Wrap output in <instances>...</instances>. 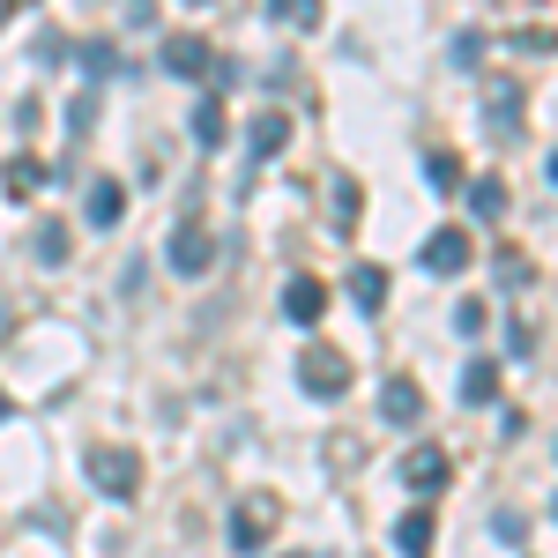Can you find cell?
I'll list each match as a JSON object with an SVG mask.
<instances>
[{"label":"cell","mask_w":558,"mask_h":558,"mask_svg":"<svg viewBox=\"0 0 558 558\" xmlns=\"http://www.w3.org/2000/svg\"><path fill=\"white\" fill-rule=\"evenodd\" d=\"M276 521H283L276 492H246V499L231 507V551H268V544H276Z\"/></svg>","instance_id":"obj_1"},{"label":"cell","mask_w":558,"mask_h":558,"mask_svg":"<svg viewBox=\"0 0 558 558\" xmlns=\"http://www.w3.org/2000/svg\"><path fill=\"white\" fill-rule=\"evenodd\" d=\"M299 387L305 395H320V402H336L350 387V357L343 350H328V343H305L299 350Z\"/></svg>","instance_id":"obj_2"},{"label":"cell","mask_w":558,"mask_h":558,"mask_svg":"<svg viewBox=\"0 0 558 558\" xmlns=\"http://www.w3.org/2000/svg\"><path fill=\"white\" fill-rule=\"evenodd\" d=\"M89 484L105 499H134L142 492V462H134L128 447H89Z\"/></svg>","instance_id":"obj_3"},{"label":"cell","mask_w":558,"mask_h":558,"mask_svg":"<svg viewBox=\"0 0 558 558\" xmlns=\"http://www.w3.org/2000/svg\"><path fill=\"white\" fill-rule=\"evenodd\" d=\"M165 260H172L179 276H209V268H216V231H209V223H179L172 246H165Z\"/></svg>","instance_id":"obj_4"},{"label":"cell","mask_w":558,"mask_h":558,"mask_svg":"<svg viewBox=\"0 0 558 558\" xmlns=\"http://www.w3.org/2000/svg\"><path fill=\"white\" fill-rule=\"evenodd\" d=\"M470 260H476V239H470V231H454V223L425 239V268H432V276H462Z\"/></svg>","instance_id":"obj_5"},{"label":"cell","mask_w":558,"mask_h":558,"mask_svg":"<svg viewBox=\"0 0 558 558\" xmlns=\"http://www.w3.org/2000/svg\"><path fill=\"white\" fill-rule=\"evenodd\" d=\"M447 476H454V462H447L439 447H410V454H402V484H410L417 499H432V492H439Z\"/></svg>","instance_id":"obj_6"},{"label":"cell","mask_w":558,"mask_h":558,"mask_svg":"<svg viewBox=\"0 0 558 558\" xmlns=\"http://www.w3.org/2000/svg\"><path fill=\"white\" fill-rule=\"evenodd\" d=\"M165 75H186V83H202V75H209V38H194V31H172V38H165Z\"/></svg>","instance_id":"obj_7"},{"label":"cell","mask_w":558,"mask_h":558,"mask_svg":"<svg viewBox=\"0 0 558 558\" xmlns=\"http://www.w3.org/2000/svg\"><path fill=\"white\" fill-rule=\"evenodd\" d=\"M320 313H328V283H320V276H291V291H283V320L313 328Z\"/></svg>","instance_id":"obj_8"},{"label":"cell","mask_w":558,"mask_h":558,"mask_svg":"<svg viewBox=\"0 0 558 558\" xmlns=\"http://www.w3.org/2000/svg\"><path fill=\"white\" fill-rule=\"evenodd\" d=\"M380 417L410 432L417 417H425V387H417V380H387V387H380Z\"/></svg>","instance_id":"obj_9"},{"label":"cell","mask_w":558,"mask_h":558,"mask_svg":"<svg viewBox=\"0 0 558 558\" xmlns=\"http://www.w3.org/2000/svg\"><path fill=\"white\" fill-rule=\"evenodd\" d=\"M432 521H439L432 507H410V514L395 521V551H402V558H432V536H439Z\"/></svg>","instance_id":"obj_10"},{"label":"cell","mask_w":558,"mask_h":558,"mask_svg":"<svg viewBox=\"0 0 558 558\" xmlns=\"http://www.w3.org/2000/svg\"><path fill=\"white\" fill-rule=\"evenodd\" d=\"M484 128H492V134H521V89L514 83L484 89Z\"/></svg>","instance_id":"obj_11"},{"label":"cell","mask_w":558,"mask_h":558,"mask_svg":"<svg viewBox=\"0 0 558 558\" xmlns=\"http://www.w3.org/2000/svg\"><path fill=\"white\" fill-rule=\"evenodd\" d=\"M83 209H89V223H97V231H112V223H120V209H128V186H120V179H89Z\"/></svg>","instance_id":"obj_12"},{"label":"cell","mask_w":558,"mask_h":558,"mask_svg":"<svg viewBox=\"0 0 558 558\" xmlns=\"http://www.w3.org/2000/svg\"><path fill=\"white\" fill-rule=\"evenodd\" d=\"M350 299L365 305V313H380V299H387V268H373V260H357V268H350Z\"/></svg>","instance_id":"obj_13"},{"label":"cell","mask_w":558,"mask_h":558,"mask_svg":"<svg viewBox=\"0 0 558 558\" xmlns=\"http://www.w3.org/2000/svg\"><path fill=\"white\" fill-rule=\"evenodd\" d=\"M283 142H291V120H283V112H260L254 134H246V149H254V157H276Z\"/></svg>","instance_id":"obj_14"},{"label":"cell","mask_w":558,"mask_h":558,"mask_svg":"<svg viewBox=\"0 0 558 558\" xmlns=\"http://www.w3.org/2000/svg\"><path fill=\"white\" fill-rule=\"evenodd\" d=\"M492 395H499V365L492 357H470L462 365V402H492Z\"/></svg>","instance_id":"obj_15"},{"label":"cell","mask_w":558,"mask_h":558,"mask_svg":"<svg viewBox=\"0 0 558 558\" xmlns=\"http://www.w3.org/2000/svg\"><path fill=\"white\" fill-rule=\"evenodd\" d=\"M223 134H231V120H223V105H194V142H202V149H216V142H223Z\"/></svg>","instance_id":"obj_16"},{"label":"cell","mask_w":558,"mask_h":558,"mask_svg":"<svg viewBox=\"0 0 558 558\" xmlns=\"http://www.w3.org/2000/svg\"><path fill=\"white\" fill-rule=\"evenodd\" d=\"M268 15L291 23V31H313V23H320V0H268Z\"/></svg>","instance_id":"obj_17"},{"label":"cell","mask_w":558,"mask_h":558,"mask_svg":"<svg viewBox=\"0 0 558 558\" xmlns=\"http://www.w3.org/2000/svg\"><path fill=\"white\" fill-rule=\"evenodd\" d=\"M38 260H45V268H60V260H68V223H52V216L38 223Z\"/></svg>","instance_id":"obj_18"},{"label":"cell","mask_w":558,"mask_h":558,"mask_svg":"<svg viewBox=\"0 0 558 558\" xmlns=\"http://www.w3.org/2000/svg\"><path fill=\"white\" fill-rule=\"evenodd\" d=\"M470 209L484 216V223H492V216L507 209V186H499V179H476V186H470Z\"/></svg>","instance_id":"obj_19"},{"label":"cell","mask_w":558,"mask_h":558,"mask_svg":"<svg viewBox=\"0 0 558 558\" xmlns=\"http://www.w3.org/2000/svg\"><path fill=\"white\" fill-rule=\"evenodd\" d=\"M425 179L439 186V194H454V186H462V165H454L447 149H432V157H425Z\"/></svg>","instance_id":"obj_20"},{"label":"cell","mask_w":558,"mask_h":558,"mask_svg":"<svg viewBox=\"0 0 558 558\" xmlns=\"http://www.w3.org/2000/svg\"><path fill=\"white\" fill-rule=\"evenodd\" d=\"M38 179H45V165H38V157H8V186H15V194H31Z\"/></svg>","instance_id":"obj_21"},{"label":"cell","mask_w":558,"mask_h":558,"mask_svg":"<svg viewBox=\"0 0 558 558\" xmlns=\"http://www.w3.org/2000/svg\"><path fill=\"white\" fill-rule=\"evenodd\" d=\"M447 60H454V68H476V60H484V31H462V38L447 45Z\"/></svg>","instance_id":"obj_22"},{"label":"cell","mask_w":558,"mask_h":558,"mask_svg":"<svg viewBox=\"0 0 558 558\" xmlns=\"http://www.w3.org/2000/svg\"><path fill=\"white\" fill-rule=\"evenodd\" d=\"M112 68H120V52H112V45H83V75H97V83H105Z\"/></svg>","instance_id":"obj_23"},{"label":"cell","mask_w":558,"mask_h":558,"mask_svg":"<svg viewBox=\"0 0 558 558\" xmlns=\"http://www.w3.org/2000/svg\"><path fill=\"white\" fill-rule=\"evenodd\" d=\"M499 276H507V291H521V283H529V254H514V246H499Z\"/></svg>","instance_id":"obj_24"},{"label":"cell","mask_w":558,"mask_h":558,"mask_svg":"<svg viewBox=\"0 0 558 558\" xmlns=\"http://www.w3.org/2000/svg\"><path fill=\"white\" fill-rule=\"evenodd\" d=\"M357 202H365V194H357V179H336V216H343L336 231H350V216H357Z\"/></svg>","instance_id":"obj_25"},{"label":"cell","mask_w":558,"mask_h":558,"mask_svg":"<svg viewBox=\"0 0 558 558\" xmlns=\"http://www.w3.org/2000/svg\"><path fill=\"white\" fill-rule=\"evenodd\" d=\"M492 536H499V544H514V551H521V544H529V521H521V514H499V521H492Z\"/></svg>","instance_id":"obj_26"},{"label":"cell","mask_w":558,"mask_h":558,"mask_svg":"<svg viewBox=\"0 0 558 558\" xmlns=\"http://www.w3.org/2000/svg\"><path fill=\"white\" fill-rule=\"evenodd\" d=\"M454 328H462V336H484V305L462 299V305H454Z\"/></svg>","instance_id":"obj_27"},{"label":"cell","mask_w":558,"mask_h":558,"mask_svg":"<svg viewBox=\"0 0 558 558\" xmlns=\"http://www.w3.org/2000/svg\"><path fill=\"white\" fill-rule=\"evenodd\" d=\"M89 120H97V97H89V89H83V97L68 105V128H75V134H89Z\"/></svg>","instance_id":"obj_28"},{"label":"cell","mask_w":558,"mask_h":558,"mask_svg":"<svg viewBox=\"0 0 558 558\" xmlns=\"http://www.w3.org/2000/svg\"><path fill=\"white\" fill-rule=\"evenodd\" d=\"M551 186H558V149H551Z\"/></svg>","instance_id":"obj_29"},{"label":"cell","mask_w":558,"mask_h":558,"mask_svg":"<svg viewBox=\"0 0 558 558\" xmlns=\"http://www.w3.org/2000/svg\"><path fill=\"white\" fill-rule=\"evenodd\" d=\"M0 417H8V395H0Z\"/></svg>","instance_id":"obj_30"},{"label":"cell","mask_w":558,"mask_h":558,"mask_svg":"<svg viewBox=\"0 0 558 558\" xmlns=\"http://www.w3.org/2000/svg\"><path fill=\"white\" fill-rule=\"evenodd\" d=\"M186 8H202V0H186Z\"/></svg>","instance_id":"obj_31"},{"label":"cell","mask_w":558,"mask_h":558,"mask_svg":"<svg viewBox=\"0 0 558 558\" xmlns=\"http://www.w3.org/2000/svg\"><path fill=\"white\" fill-rule=\"evenodd\" d=\"M551 514H558V507H551Z\"/></svg>","instance_id":"obj_32"}]
</instances>
